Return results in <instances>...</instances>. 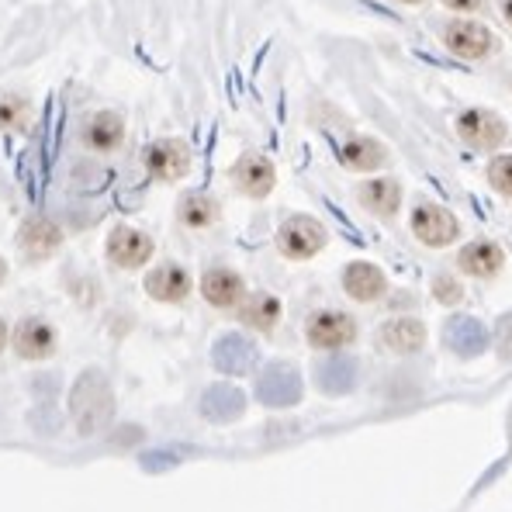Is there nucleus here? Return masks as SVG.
Returning <instances> with one entry per match:
<instances>
[{"label":"nucleus","mask_w":512,"mask_h":512,"mask_svg":"<svg viewBox=\"0 0 512 512\" xmlns=\"http://www.w3.org/2000/svg\"><path fill=\"white\" fill-rule=\"evenodd\" d=\"M7 346V326H4V319H0V350Z\"/></svg>","instance_id":"obj_34"},{"label":"nucleus","mask_w":512,"mask_h":512,"mask_svg":"<svg viewBox=\"0 0 512 512\" xmlns=\"http://www.w3.org/2000/svg\"><path fill=\"white\" fill-rule=\"evenodd\" d=\"M212 364L222 374H246L256 364V346L250 340H243V336L229 333V336H222V340L215 343Z\"/></svg>","instance_id":"obj_23"},{"label":"nucleus","mask_w":512,"mask_h":512,"mask_svg":"<svg viewBox=\"0 0 512 512\" xmlns=\"http://www.w3.org/2000/svg\"><path fill=\"white\" fill-rule=\"evenodd\" d=\"M153 256V239L132 225H118L108 236V260L122 270H135Z\"/></svg>","instance_id":"obj_8"},{"label":"nucleus","mask_w":512,"mask_h":512,"mask_svg":"<svg viewBox=\"0 0 512 512\" xmlns=\"http://www.w3.org/2000/svg\"><path fill=\"white\" fill-rule=\"evenodd\" d=\"M509 90H512V77H509Z\"/></svg>","instance_id":"obj_37"},{"label":"nucleus","mask_w":512,"mask_h":512,"mask_svg":"<svg viewBox=\"0 0 512 512\" xmlns=\"http://www.w3.org/2000/svg\"><path fill=\"white\" fill-rule=\"evenodd\" d=\"M125 139V122L118 111H97L84 125V142L94 153H115Z\"/></svg>","instance_id":"obj_20"},{"label":"nucleus","mask_w":512,"mask_h":512,"mask_svg":"<svg viewBox=\"0 0 512 512\" xmlns=\"http://www.w3.org/2000/svg\"><path fill=\"white\" fill-rule=\"evenodd\" d=\"M14 350L25 360H45L56 350V329L45 319H21L14 329Z\"/></svg>","instance_id":"obj_13"},{"label":"nucleus","mask_w":512,"mask_h":512,"mask_svg":"<svg viewBox=\"0 0 512 512\" xmlns=\"http://www.w3.org/2000/svg\"><path fill=\"white\" fill-rule=\"evenodd\" d=\"M232 184H236L246 198H267L277 184V170L267 156L246 153V156H239L236 167H232Z\"/></svg>","instance_id":"obj_9"},{"label":"nucleus","mask_w":512,"mask_h":512,"mask_svg":"<svg viewBox=\"0 0 512 512\" xmlns=\"http://www.w3.org/2000/svg\"><path fill=\"white\" fill-rule=\"evenodd\" d=\"M495 336H499V353L506 360H512V312L499 322V333H495Z\"/></svg>","instance_id":"obj_30"},{"label":"nucleus","mask_w":512,"mask_h":512,"mask_svg":"<svg viewBox=\"0 0 512 512\" xmlns=\"http://www.w3.org/2000/svg\"><path fill=\"white\" fill-rule=\"evenodd\" d=\"M357 198L371 215L391 218L398 212V205H402V184H398V180H391V177L367 180V184H360Z\"/></svg>","instance_id":"obj_24"},{"label":"nucleus","mask_w":512,"mask_h":512,"mask_svg":"<svg viewBox=\"0 0 512 512\" xmlns=\"http://www.w3.org/2000/svg\"><path fill=\"white\" fill-rule=\"evenodd\" d=\"M426 343V326L419 319H409V315H402V319H391L381 326V346L388 353H402V357H409V353H419Z\"/></svg>","instance_id":"obj_18"},{"label":"nucleus","mask_w":512,"mask_h":512,"mask_svg":"<svg viewBox=\"0 0 512 512\" xmlns=\"http://www.w3.org/2000/svg\"><path fill=\"white\" fill-rule=\"evenodd\" d=\"M343 288L350 298L357 301H378L384 291H388V277H384L381 267L367 260H353L350 267L343 270Z\"/></svg>","instance_id":"obj_15"},{"label":"nucleus","mask_w":512,"mask_h":512,"mask_svg":"<svg viewBox=\"0 0 512 512\" xmlns=\"http://www.w3.org/2000/svg\"><path fill=\"white\" fill-rule=\"evenodd\" d=\"M243 277L236 270H225V267H215L201 277V295H205L208 305L215 308H232L243 301Z\"/></svg>","instance_id":"obj_22"},{"label":"nucleus","mask_w":512,"mask_h":512,"mask_svg":"<svg viewBox=\"0 0 512 512\" xmlns=\"http://www.w3.org/2000/svg\"><path fill=\"white\" fill-rule=\"evenodd\" d=\"M360 381V364L353 357H329L315 367V388L326 395H346Z\"/></svg>","instance_id":"obj_17"},{"label":"nucleus","mask_w":512,"mask_h":512,"mask_svg":"<svg viewBox=\"0 0 512 512\" xmlns=\"http://www.w3.org/2000/svg\"><path fill=\"white\" fill-rule=\"evenodd\" d=\"M28 115H32V104H28L21 94L0 97V128H25Z\"/></svg>","instance_id":"obj_27"},{"label":"nucleus","mask_w":512,"mask_h":512,"mask_svg":"<svg viewBox=\"0 0 512 512\" xmlns=\"http://www.w3.org/2000/svg\"><path fill=\"white\" fill-rule=\"evenodd\" d=\"M4 277H7V263L0 260V284H4Z\"/></svg>","instance_id":"obj_36"},{"label":"nucleus","mask_w":512,"mask_h":512,"mask_svg":"<svg viewBox=\"0 0 512 512\" xmlns=\"http://www.w3.org/2000/svg\"><path fill=\"white\" fill-rule=\"evenodd\" d=\"M443 343H447L457 357H478L488 346V329L481 326L478 319H471V315H457V319H450L447 329H443Z\"/></svg>","instance_id":"obj_14"},{"label":"nucleus","mask_w":512,"mask_h":512,"mask_svg":"<svg viewBox=\"0 0 512 512\" xmlns=\"http://www.w3.org/2000/svg\"><path fill=\"white\" fill-rule=\"evenodd\" d=\"M488 184L502 194V198H512V156H495L488 163Z\"/></svg>","instance_id":"obj_28"},{"label":"nucleus","mask_w":512,"mask_h":512,"mask_svg":"<svg viewBox=\"0 0 512 512\" xmlns=\"http://www.w3.org/2000/svg\"><path fill=\"white\" fill-rule=\"evenodd\" d=\"M70 416H73V423H77L80 436H94L111 423V416H115V391H111V384L101 371L90 367V371L80 374V381L73 384Z\"/></svg>","instance_id":"obj_1"},{"label":"nucleus","mask_w":512,"mask_h":512,"mask_svg":"<svg viewBox=\"0 0 512 512\" xmlns=\"http://www.w3.org/2000/svg\"><path fill=\"white\" fill-rule=\"evenodd\" d=\"M177 464V457L173 454H146L142 457V468L146 471H167V468H173Z\"/></svg>","instance_id":"obj_31"},{"label":"nucleus","mask_w":512,"mask_h":512,"mask_svg":"<svg viewBox=\"0 0 512 512\" xmlns=\"http://www.w3.org/2000/svg\"><path fill=\"white\" fill-rule=\"evenodd\" d=\"M440 42L447 45L450 56H461V59H488L495 49V35L488 32L485 25L478 21H464V18H454L440 28Z\"/></svg>","instance_id":"obj_3"},{"label":"nucleus","mask_w":512,"mask_h":512,"mask_svg":"<svg viewBox=\"0 0 512 512\" xmlns=\"http://www.w3.org/2000/svg\"><path fill=\"white\" fill-rule=\"evenodd\" d=\"M395 4H405V7H416V4H423V0H395Z\"/></svg>","instance_id":"obj_35"},{"label":"nucleus","mask_w":512,"mask_h":512,"mask_svg":"<svg viewBox=\"0 0 512 512\" xmlns=\"http://www.w3.org/2000/svg\"><path fill=\"white\" fill-rule=\"evenodd\" d=\"M177 215L187 229H208V225L218 218V205L208 198V194H187V198L180 201Z\"/></svg>","instance_id":"obj_26"},{"label":"nucleus","mask_w":512,"mask_h":512,"mask_svg":"<svg viewBox=\"0 0 512 512\" xmlns=\"http://www.w3.org/2000/svg\"><path fill=\"white\" fill-rule=\"evenodd\" d=\"M502 18H506V25L512 28V0H502Z\"/></svg>","instance_id":"obj_33"},{"label":"nucleus","mask_w":512,"mask_h":512,"mask_svg":"<svg viewBox=\"0 0 512 512\" xmlns=\"http://www.w3.org/2000/svg\"><path fill=\"white\" fill-rule=\"evenodd\" d=\"M340 163L346 170H360V173L378 170L388 163V149L378 139H371V135H350L340 146Z\"/></svg>","instance_id":"obj_21"},{"label":"nucleus","mask_w":512,"mask_h":512,"mask_svg":"<svg viewBox=\"0 0 512 512\" xmlns=\"http://www.w3.org/2000/svg\"><path fill=\"white\" fill-rule=\"evenodd\" d=\"M502 263H506V253H502V246L492 243V239H478V243H468L457 253V267H461L464 274L478 277V281L495 277L502 270Z\"/></svg>","instance_id":"obj_12"},{"label":"nucleus","mask_w":512,"mask_h":512,"mask_svg":"<svg viewBox=\"0 0 512 512\" xmlns=\"http://www.w3.org/2000/svg\"><path fill=\"white\" fill-rule=\"evenodd\" d=\"M412 232L423 246H450L461 236V222L440 205H419L412 212Z\"/></svg>","instance_id":"obj_7"},{"label":"nucleus","mask_w":512,"mask_h":512,"mask_svg":"<svg viewBox=\"0 0 512 512\" xmlns=\"http://www.w3.org/2000/svg\"><path fill=\"white\" fill-rule=\"evenodd\" d=\"M322 246H326V229L312 215H291L277 229V250L288 260H312Z\"/></svg>","instance_id":"obj_4"},{"label":"nucleus","mask_w":512,"mask_h":512,"mask_svg":"<svg viewBox=\"0 0 512 512\" xmlns=\"http://www.w3.org/2000/svg\"><path fill=\"white\" fill-rule=\"evenodd\" d=\"M447 11H454V14H474V11H481L485 7V0H440Z\"/></svg>","instance_id":"obj_32"},{"label":"nucleus","mask_w":512,"mask_h":512,"mask_svg":"<svg viewBox=\"0 0 512 512\" xmlns=\"http://www.w3.org/2000/svg\"><path fill=\"white\" fill-rule=\"evenodd\" d=\"M18 246H21V253H25L28 260H49V256L63 246V232H59L56 222L35 215L18 229Z\"/></svg>","instance_id":"obj_11"},{"label":"nucleus","mask_w":512,"mask_h":512,"mask_svg":"<svg viewBox=\"0 0 512 512\" xmlns=\"http://www.w3.org/2000/svg\"><path fill=\"white\" fill-rule=\"evenodd\" d=\"M457 135L468 142L471 149H481V153H492L506 142L509 128L502 122V115H495L492 108H468L457 115Z\"/></svg>","instance_id":"obj_2"},{"label":"nucleus","mask_w":512,"mask_h":512,"mask_svg":"<svg viewBox=\"0 0 512 512\" xmlns=\"http://www.w3.org/2000/svg\"><path fill=\"white\" fill-rule=\"evenodd\" d=\"M146 291H149V298L177 305V301H184L191 295V277H187V270L177 267V263H163V267L146 274Z\"/></svg>","instance_id":"obj_16"},{"label":"nucleus","mask_w":512,"mask_h":512,"mask_svg":"<svg viewBox=\"0 0 512 512\" xmlns=\"http://www.w3.org/2000/svg\"><path fill=\"white\" fill-rule=\"evenodd\" d=\"M305 336L315 350H343L357 340V322L346 312H315L305 326Z\"/></svg>","instance_id":"obj_5"},{"label":"nucleus","mask_w":512,"mask_h":512,"mask_svg":"<svg viewBox=\"0 0 512 512\" xmlns=\"http://www.w3.org/2000/svg\"><path fill=\"white\" fill-rule=\"evenodd\" d=\"M433 298L440 301V305H461V301H464V288L457 284V277L436 274V281H433Z\"/></svg>","instance_id":"obj_29"},{"label":"nucleus","mask_w":512,"mask_h":512,"mask_svg":"<svg viewBox=\"0 0 512 512\" xmlns=\"http://www.w3.org/2000/svg\"><path fill=\"white\" fill-rule=\"evenodd\" d=\"M246 409V395L232 384H212V388L201 395V416L212 419V423H232Z\"/></svg>","instance_id":"obj_19"},{"label":"nucleus","mask_w":512,"mask_h":512,"mask_svg":"<svg viewBox=\"0 0 512 512\" xmlns=\"http://www.w3.org/2000/svg\"><path fill=\"white\" fill-rule=\"evenodd\" d=\"M256 398L270 409H288L301 398V374L291 364H270L256 381Z\"/></svg>","instance_id":"obj_6"},{"label":"nucleus","mask_w":512,"mask_h":512,"mask_svg":"<svg viewBox=\"0 0 512 512\" xmlns=\"http://www.w3.org/2000/svg\"><path fill=\"white\" fill-rule=\"evenodd\" d=\"M239 319L246 322L250 329H260V333H270V329L277 326V319H281V301L274 295H250L243 301V308H239Z\"/></svg>","instance_id":"obj_25"},{"label":"nucleus","mask_w":512,"mask_h":512,"mask_svg":"<svg viewBox=\"0 0 512 512\" xmlns=\"http://www.w3.org/2000/svg\"><path fill=\"white\" fill-rule=\"evenodd\" d=\"M146 170L153 173L156 180L170 184V180H180L187 170H191V149L180 139H160L146 149Z\"/></svg>","instance_id":"obj_10"}]
</instances>
